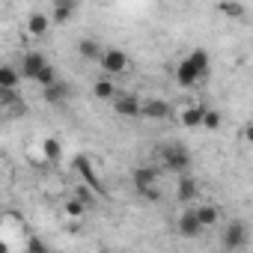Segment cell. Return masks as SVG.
Masks as SVG:
<instances>
[{"label": "cell", "mask_w": 253, "mask_h": 253, "mask_svg": "<svg viewBox=\"0 0 253 253\" xmlns=\"http://www.w3.org/2000/svg\"><path fill=\"white\" fill-rule=\"evenodd\" d=\"M158 176H161L158 167H137V170L131 173V182H134V188H137L140 197L158 203V200H161V194H158Z\"/></svg>", "instance_id": "7a4b0ae2"}, {"label": "cell", "mask_w": 253, "mask_h": 253, "mask_svg": "<svg viewBox=\"0 0 253 253\" xmlns=\"http://www.w3.org/2000/svg\"><path fill=\"white\" fill-rule=\"evenodd\" d=\"M247 241H250V229H247V223L238 220V217L229 220V223L223 226V232H220V244H223V250H229V253L244 250Z\"/></svg>", "instance_id": "3957f363"}, {"label": "cell", "mask_w": 253, "mask_h": 253, "mask_svg": "<svg viewBox=\"0 0 253 253\" xmlns=\"http://www.w3.org/2000/svg\"><path fill=\"white\" fill-rule=\"evenodd\" d=\"M158 155H161V167L167 173H179V176L191 173V152L182 143H167V146H161Z\"/></svg>", "instance_id": "6da1fadb"}, {"label": "cell", "mask_w": 253, "mask_h": 253, "mask_svg": "<svg viewBox=\"0 0 253 253\" xmlns=\"http://www.w3.org/2000/svg\"><path fill=\"white\" fill-rule=\"evenodd\" d=\"M72 95V86L66 84V81H57L54 86H48V89H42V98L48 101V104H63L66 98Z\"/></svg>", "instance_id": "4fadbf2b"}, {"label": "cell", "mask_w": 253, "mask_h": 253, "mask_svg": "<svg viewBox=\"0 0 253 253\" xmlns=\"http://www.w3.org/2000/svg\"><path fill=\"white\" fill-rule=\"evenodd\" d=\"M203 128H220V113L217 110H206V122H203Z\"/></svg>", "instance_id": "cb8c5ba5"}, {"label": "cell", "mask_w": 253, "mask_h": 253, "mask_svg": "<svg viewBox=\"0 0 253 253\" xmlns=\"http://www.w3.org/2000/svg\"><path fill=\"white\" fill-rule=\"evenodd\" d=\"M72 167H75V170H78V176L86 182V188H92L98 197H107V188H104L101 176L95 173V167H92V161H89L86 155H75V158H72Z\"/></svg>", "instance_id": "277c9868"}, {"label": "cell", "mask_w": 253, "mask_h": 253, "mask_svg": "<svg viewBox=\"0 0 253 253\" xmlns=\"http://www.w3.org/2000/svg\"><path fill=\"white\" fill-rule=\"evenodd\" d=\"M140 107H143V98L134 95V92H119L113 98V110L119 116H125V119H137L140 116Z\"/></svg>", "instance_id": "8992f818"}, {"label": "cell", "mask_w": 253, "mask_h": 253, "mask_svg": "<svg viewBox=\"0 0 253 253\" xmlns=\"http://www.w3.org/2000/svg\"><path fill=\"white\" fill-rule=\"evenodd\" d=\"M188 60H191V63L197 66V72H200L203 78L209 75V66H211V60H209V54H206L203 48H197V51H191V54H188Z\"/></svg>", "instance_id": "44dd1931"}, {"label": "cell", "mask_w": 253, "mask_h": 253, "mask_svg": "<svg viewBox=\"0 0 253 253\" xmlns=\"http://www.w3.org/2000/svg\"><path fill=\"white\" fill-rule=\"evenodd\" d=\"M197 194H200V185H197V179H194L191 173L179 176V185H176V200H179V203H191Z\"/></svg>", "instance_id": "7c38bea8"}, {"label": "cell", "mask_w": 253, "mask_h": 253, "mask_svg": "<svg viewBox=\"0 0 253 253\" xmlns=\"http://www.w3.org/2000/svg\"><path fill=\"white\" fill-rule=\"evenodd\" d=\"M244 140L253 146V122H247V125H244Z\"/></svg>", "instance_id": "83f0119b"}, {"label": "cell", "mask_w": 253, "mask_h": 253, "mask_svg": "<svg viewBox=\"0 0 253 253\" xmlns=\"http://www.w3.org/2000/svg\"><path fill=\"white\" fill-rule=\"evenodd\" d=\"M18 81H21V72L18 69L0 66V89H18Z\"/></svg>", "instance_id": "ac0fdd59"}, {"label": "cell", "mask_w": 253, "mask_h": 253, "mask_svg": "<svg viewBox=\"0 0 253 253\" xmlns=\"http://www.w3.org/2000/svg\"><path fill=\"white\" fill-rule=\"evenodd\" d=\"M200 78H203V75L197 72V66H194V63H191L188 57H185V60H182V63L176 66V84H179V86L191 89V86H194V84H197Z\"/></svg>", "instance_id": "30bf717a"}, {"label": "cell", "mask_w": 253, "mask_h": 253, "mask_svg": "<svg viewBox=\"0 0 253 253\" xmlns=\"http://www.w3.org/2000/svg\"><path fill=\"white\" fill-rule=\"evenodd\" d=\"M42 152H45V158H48L51 164H57V161L63 158V146H60V140H57V137L42 140Z\"/></svg>", "instance_id": "ffe728a7"}, {"label": "cell", "mask_w": 253, "mask_h": 253, "mask_svg": "<svg viewBox=\"0 0 253 253\" xmlns=\"http://www.w3.org/2000/svg\"><path fill=\"white\" fill-rule=\"evenodd\" d=\"M78 54H81L84 60H98V63H101V57H104V51H101V45H98L95 39H81V42H78Z\"/></svg>", "instance_id": "2e32d148"}, {"label": "cell", "mask_w": 253, "mask_h": 253, "mask_svg": "<svg viewBox=\"0 0 253 253\" xmlns=\"http://www.w3.org/2000/svg\"><path fill=\"white\" fill-rule=\"evenodd\" d=\"M197 217H200V223L209 229V226H214V223L220 220V209H217V206H200V209H197Z\"/></svg>", "instance_id": "d6986e66"}, {"label": "cell", "mask_w": 253, "mask_h": 253, "mask_svg": "<svg viewBox=\"0 0 253 253\" xmlns=\"http://www.w3.org/2000/svg\"><path fill=\"white\" fill-rule=\"evenodd\" d=\"M176 229H179V235H182V238H200L206 226L200 223L197 209H185V211L179 214V220H176Z\"/></svg>", "instance_id": "52a82bcc"}, {"label": "cell", "mask_w": 253, "mask_h": 253, "mask_svg": "<svg viewBox=\"0 0 253 253\" xmlns=\"http://www.w3.org/2000/svg\"><path fill=\"white\" fill-rule=\"evenodd\" d=\"M78 200H81V203H86V206L92 203V197H89V191H86V188H78Z\"/></svg>", "instance_id": "4316f807"}, {"label": "cell", "mask_w": 253, "mask_h": 253, "mask_svg": "<svg viewBox=\"0 0 253 253\" xmlns=\"http://www.w3.org/2000/svg\"><path fill=\"white\" fill-rule=\"evenodd\" d=\"M140 116L155 119V122H164V119H173V107H170V101H164V98H143Z\"/></svg>", "instance_id": "9c48e42d"}, {"label": "cell", "mask_w": 253, "mask_h": 253, "mask_svg": "<svg viewBox=\"0 0 253 253\" xmlns=\"http://www.w3.org/2000/svg\"><path fill=\"white\" fill-rule=\"evenodd\" d=\"M75 12H78L75 0H54V3H51V21L54 24H66Z\"/></svg>", "instance_id": "8fae6325"}, {"label": "cell", "mask_w": 253, "mask_h": 253, "mask_svg": "<svg viewBox=\"0 0 253 253\" xmlns=\"http://www.w3.org/2000/svg\"><path fill=\"white\" fill-rule=\"evenodd\" d=\"M45 66H51V63H48V60H45L39 51H27V54L21 57V69H18V72H21V78H27V81H36V78L45 72Z\"/></svg>", "instance_id": "ba28073f"}, {"label": "cell", "mask_w": 253, "mask_h": 253, "mask_svg": "<svg viewBox=\"0 0 253 253\" xmlns=\"http://www.w3.org/2000/svg\"><path fill=\"white\" fill-rule=\"evenodd\" d=\"M27 253H48V244L33 235V238H27Z\"/></svg>", "instance_id": "d4e9b609"}, {"label": "cell", "mask_w": 253, "mask_h": 253, "mask_svg": "<svg viewBox=\"0 0 253 253\" xmlns=\"http://www.w3.org/2000/svg\"><path fill=\"white\" fill-rule=\"evenodd\" d=\"M51 24H54L51 15H45V12H33V15L27 18V33H30V36H45Z\"/></svg>", "instance_id": "5bb4252c"}, {"label": "cell", "mask_w": 253, "mask_h": 253, "mask_svg": "<svg viewBox=\"0 0 253 253\" xmlns=\"http://www.w3.org/2000/svg\"><path fill=\"white\" fill-rule=\"evenodd\" d=\"M92 95H95V98H101V101H113V98L119 95V89L113 86V81H110V78H98V81L92 84Z\"/></svg>", "instance_id": "9a60e30c"}, {"label": "cell", "mask_w": 253, "mask_h": 253, "mask_svg": "<svg viewBox=\"0 0 253 253\" xmlns=\"http://www.w3.org/2000/svg\"><path fill=\"white\" fill-rule=\"evenodd\" d=\"M206 122V107H185L182 110V125L185 128H200Z\"/></svg>", "instance_id": "e0dca14e"}, {"label": "cell", "mask_w": 253, "mask_h": 253, "mask_svg": "<svg viewBox=\"0 0 253 253\" xmlns=\"http://www.w3.org/2000/svg\"><path fill=\"white\" fill-rule=\"evenodd\" d=\"M217 12L226 15V18H235V21H238V18H244L247 9H244L241 3H217Z\"/></svg>", "instance_id": "7402d4cb"}, {"label": "cell", "mask_w": 253, "mask_h": 253, "mask_svg": "<svg viewBox=\"0 0 253 253\" xmlns=\"http://www.w3.org/2000/svg\"><path fill=\"white\" fill-rule=\"evenodd\" d=\"M0 101H3V104H15L18 101V92L15 89H0Z\"/></svg>", "instance_id": "484cf974"}, {"label": "cell", "mask_w": 253, "mask_h": 253, "mask_svg": "<svg viewBox=\"0 0 253 253\" xmlns=\"http://www.w3.org/2000/svg\"><path fill=\"white\" fill-rule=\"evenodd\" d=\"M101 72L107 75V78H113V75H122L125 69H128V54L125 51H119V48H104V57H101Z\"/></svg>", "instance_id": "5b68a950"}, {"label": "cell", "mask_w": 253, "mask_h": 253, "mask_svg": "<svg viewBox=\"0 0 253 253\" xmlns=\"http://www.w3.org/2000/svg\"><path fill=\"white\" fill-rule=\"evenodd\" d=\"M84 209H86V203H81L78 197L66 203V214H69V217H81V214H84Z\"/></svg>", "instance_id": "603a6c76"}]
</instances>
